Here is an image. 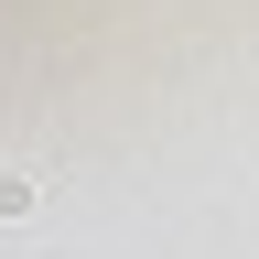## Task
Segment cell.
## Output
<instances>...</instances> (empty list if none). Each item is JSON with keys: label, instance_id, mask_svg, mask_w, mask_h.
<instances>
[{"label": "cell", "instance_id": "obj_1", "mask_svg": "<svg viewBox=\"0 0 259 259\" xmlns=\"http://www.w3.org/2000/svg\"><path fill=\"white\" fill-rule=\"evenodd\" d=\"M22 205H44V173H22V162H0V216H22Z\"/></svg>", "mask_w": 259, "mask_h": 259}]
</instances>
